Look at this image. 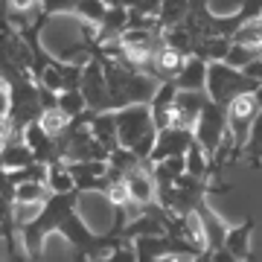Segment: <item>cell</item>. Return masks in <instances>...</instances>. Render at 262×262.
<instances>
[{
    "mask_svg": "<svg viewBox=\"0 0 262 262\" xmlns=\"http://www.w3.org/2000/svg\"><path fill=\"white\" fill-rule=\"evenodd\" d=\"M79 198H82L79 192H61V195L53 192L32 219L18 222V230H20V236H24V251H27L29 259H38V256H41L44 239H47L50 233H56L61 215H64L67 210H73V207L79 204Z\"/></svg>",
    "mask_w": 262,
    "mask_h": 262,
    "instance_id": "obj_1",
    "label": "cell"
},
{
    "mask_svg": "<svg viewBox=\"0 0 262 262\" xmlns=\"http://www.w3.org/2000/svg\"><path fill=\"white\" fill-rule=\"evenodd\" d=\"M114 120H117V143L122 149L134 151L143 163H149V155L155 149V140H158V128L151 120L149 102L125 105L120 111H114Z\"/></svg>",
    "mask_w": 262,
    "mask_h": 262,
    "instance_id": "obj_2",
    "label": "cell"
},
{
    "mask_svg": "<svg viewBox=\"0 0 262 262\" xmlns=\"http://www.w3.org/2000/svg\"><path fill=\"white\" fill-rule=\"evenodd\" d=\"M262 82H256L253 76H248L245 70H236V67L225 64V61H210L207 64V96L213 99L215 105H227L233 102L236 96L242 94H253Z\"/></svg>",
    "mask_w": 262,
    "mask_h": 262,
    "instance_id": "obj_3",
    "label": "cell"
},
{
    "mask_svg": "<svg viewBox=\"0 0 262 262\" xmlns=\"http://www.w3.org/2000/svg\"><path fill=\"white\" fill-rule=\"evenodd\" d=\"M227 134H230L227 131V108H222V105H215L210 99L204 105L201 117H198L195 128H192V137H195V143L201 146V151L207 155L210 163L215 160V155H219V149H222V143H225Z\"/></svg>",
    "mask_w": 262,
    "mask_h": 262,
    "instance_id": "obj_4",
    "label": "cell"
},
{
    "mask_svg": "<svg viewBox=\"0 0 262 262\" xmlns=\"http://www.w3.org/2000/svg\"><path fill=\"white\" fill-rule=\"evenodd\" d=\"M79 91L84 96V105L88 111L102 114V111H117L111 99V91H108V82H105L102 64L96 58H88L82 67V82H79Z\"/></svg>",
    "mask_w": 262,
    "mask_h": 262,
    "instance_id": "obj_5",
    "label": "cell"
},
{
    "mask_svg": "<svg viewBox=\"0 0 262 262\" xmlns=\"http://www.w3.org/2000/svg\"><path fill=\"white\" fill-rule=\"evenodd\" d=\"M192 143H195V137H192L189 128L158 131V140H155V149H151V155H149V163H158V160H166V158H184Z\"/></svg>",
    "mask_w": 262,
    "mask_h": 262,
    "instance_id": "obj_6",
    "label": "cell"
},
{
    "mask_svg": "<svg viewBox=\"0 0 262 262\" xmlns=\"http://www.w3.org/2000/svg\"><path fill=\"white\" fill-rule=\"evenodd\" d=\"M20 140L29 146L32 158H35L38 163H44V166H50V163L61 160L58 140H56V137H50L47 131L41 128V122H29V125H24V131H20Z\"/></svg>",
    "mask_w": 262,
    "mask_h": 262,
    "instance_id": "obj_7",
    "label": "cell"
},
{
    "mask_svg": "<svg viewBox=\"0 0 262 262\" xmlns=\"http://www.w3.org/2000/svg\"><path fill=\"white\" fill-rule=\"evenodd\" d=\"M207 102H210L207 91H178V94H175V125H172V128H189L192 131Z\"/></svg>",
    "mask_w": 262,
    "mask_h": 262,
    "instance_id": "obj_8",
    "label": "cell"
},
{
    "mask_svg": "<svg viewBox=\"0 0 262 262\" xmlns=\"http://www.w3.org/2000/svg\"><path fill=\"white\" fill-rule=\"evenodd\" d=\"M122 181H125V187L131 192V204L137 207V210L151 204V201H158V187H155V178H151V172H149V163L131 169Z\"/></svg>",
    "mask_w": 262,
    "mask_h": 262,
    "instance_id": "obj_9",
    "label": "cell"
},
{
    "mask_svg": "<svg viewBox=\"0 0 262 262\" xmlns=\"http://www.w3.org/2000/svg\"><path fill=\"white\" fill-rule=\"evenodd\" d=\"M253 230H256V219H245L242 225H236V227H227V236H225V248L230 256H233L236 262H248L251 259V236Z\"/></svg>",
    "mask_w": 262,
    "mask_h": 262,
    "instance_id": "obj_10",
    "label": "cell"
},
{
    "mask_svg": "<svg viewBox=\"0 0 262 262\" xmlns=\"http://www.w3.org/2000/svg\"><path fill=\"white\" fill-rule=\"evenodd\" d=\"M195 219L201 230H204V242H207V251H219L222 245H225V236H227V225L219 219L215 210H210V204H198L195 210Z\"/></svg>",
    "mask_w": 262,
    "mask_h": 262,
    "instance_id": "obj_11",
    "label": "cell"
},
{
    "mask_svg": "<svg viewBox=\"0 0 262 262\" xmlns=\"http://www.w3.org/2000/svg\"><path fill=\"white\" fill-rule=\"evenodd\" d=\"M178 91H204L207 88V61H201L198 56H189L181 67V73L172 79Z\"/></svg>",
    "mask_w": 262,
    "mask_h": 262,
    "instance_id": "obj_12",
    "label": "cell"
},
{
    "mask_svg": "<svg viewBox=\"0 0 262 262\" xmlns=\"http://www.w3.org/2000/svg\"><path fill=\"white\" fill-rule=\"evenodd\" d=\"M239 160H245L251 169H259V163H262V108H259V114L253 117L251 128H248L245 146L239 149Z\"/></svg>",
    "mask_w": 262,
    "mask_h": 262,
    "instance_id": "obj_13",
    "label": "cell"
},
{
    "mask_svg": "<svg viewBox=\"0 0 262 262\" xmlns=\"http://www.w3.org/2000/svg\"><path fill=\"white\" fill-rule=\"evenodd\" d=\"M0 163H3V169H27L32 166V163H38L35 158H32V151H29V146L20 137H15V140H9L6 146H0Z\"/></svg>",
    "mask_w": 262,
    "mask_h": 262,
    "instance_id": "obj_14",
    "label": "cell"
},
{
    "mask_svg": "<svg viewBox=\"0 0 262 262\" xmlns=\"http://www.w3.org/2000/svg\"><path fill=\"white\" fill-rule=\"evenodd\" d=\"M91 134H94L108 151L117 149L120 143H117V120H114V111L94 114V117H91Z\"/></svg>",
    "mask_w": 262,
    "mask_h": 262,
    "instance_id": "obj_15",
    "label": "cell"
},
{
    "mask_svg": "<svg viewBox=\"0 0 262 262\" xmlns=\"http://www.w3.org/2000/svg\"><path fill=\"white\" fill-rule=\"evenodd\" d=\"M230 47H233L230 38H201V41H195V47H192V56H198L207 64L210 61H225Z\"/></svg>",
    "mask_w": 262,
    "mask_h": 262,
    "instance_id": "obj_16",
    "label": "cell"
},
{
    "mask_svg": "<svg viewBox=\"0 0 262 262\" xmlns=\"http://www.w3.org/2000/svg\"><path fill=\"white\" fill-rule=\"evenodd\" d=\"M47 189L50 192H76L73 187V175H70V169H67L64 160H56V163H50L47 166Z\"/></svg>",
    "mask_w": 262,
    "mask_h": 262,
    "instance_id": "obj_17",
    "label": "cell"
},
{
    "mask_svg": "<svg viewBox=\"0 0 262 262\" xmlns=\"http://www.w3.org/2000/svg\"><path fill=\"white\" fill-rule=\"evenodd\" d=\"M50 195H53V192L47 189L44 181H27V184H18V187H15V207H20V204H44Z\"/></svg>",
    "mask_w": 262,
    "mask_h": 262,
    "instance_id": "obj_18",
    "label": "cell"
},
{
    "mask_svg": "<svg viewBox=\"0 0 262 262\" xmlns=\"http://www.w3.org/2000/svg\"><path fill=\"white\" fill-rule=\"evenodd\" d=\"M38 122H41V128L47 131L50 137H64L67 128H70V117H67L61 108H47V111H41V117H38Z\"/></svg>",
    "mask_w": 262,
    "mask_h": 262,
    "instance_id": "obj_19",
    "label": "cell"
},
{
    "mask_svg": "<svg viewBox=\"0 0 262 262\" xmlns=\"http://www.w3.org/2000/svg\"><path fill=\"white\" fill-rule=\"evenodd\" d=\"M233 44H239V47H251V50H259L262 47V18H253L248 20V24H242V27L233 32V38H230Z\"/></svg>",
    "mask_w": 262,
    "mask_h": 262,
    "instance_id": "obj_20",
    "label": "cell"
},
{
    "mask_svg": "<svg viewBox=\"0 0 262 262\" xmlns=\"http://www.w3.org/2000/svg\"><path fill=\"white\" fill-rule=\"evenodd\" d=\"M73 15H79L82 24H88V27H99L105 20V15H108V3H102V0H82Z\"/></svg>",
    "mask_w": 262,
    "mask_h": 262,
    "instance_id": "obj_21",
    "label": "cell"
},
{
    "mask_svg": "<svg viewBox=\"0 0 262 262\" xmlns=\"http://www.w3.org/2000/svg\"><path fill=\"white\" fill-rule=\"evenodd\" d=\"M58 108L70 117V120H76V117H82L84 111H88V105H84V96H82V91L79 88H73V91H61L58 94Z\"/></svg>",
    "mask_w": 262,
    "mask_h": 262,
    "instance_id": "obj_22",
    "label": "cell"
},
{
    "mask_svg": "<svg viewBox=\"0 0 262 262\" xmlns=\"http://www.w3.org/2000/svg\"><path fill=\"white\" fill-rule=\"evenodd\" d=\"M41 3V18H56V15H70L82 0H38Z\"/></svg>",
    "mask_w": 262,
    "mask_h": 262,
    "instance_id": "obj_23",
    "label": "cell"
},
{
    "mask_svg": "<svg viewBox=\"0 0 262 262\" xmlns=\"http://www.w3.org/2000/svg\"><path fill=\"white\" fill-rule=\"evenodd\" d=\"M253 58H256V50L233 44V47H230V53H227V58H225V64L236 67V70H245V67H248V64L253 61Z\"/></svg>",
    "mask_w": 262,
    "mask_h": 262,
    "instance_id": "obj_24",
    "label": "cell"
},
{
    "mask_svg": "<svg viewBox=\"0 0 262 262\" xmlns=\"http://www.w3.org/2000/svg\"><path fill=\"white\" fill-rule=\"evenodd\" d=\"M91 262H137V253H134V245L125 242L120 248H114L111 253H105L99 259H91Z\"/></svg>",
    "mask_w": 262,
    "mask_h": 262,
    "instance_id": "obj_25",
    "label": "cell"
},
{
    "mask_svg": "<svg viewBox=\"0 0 262 262\" xmlns=\"http://www.w3.org/2000/svg\"><path fill=\"white\" fill-rule=\"evenodd\" d=\"M15 137H20V131L15 128V122L9 120V114L0 117V146H6V143L15 140Z\"/></svg>",
    "mask_w": 262,
    "mask_h": 262,
    "instance_id": "obj_26",
    "label": "cell"
},
{
    "mask_svg": "<svg viewBox=\"0 0 262 262\" xmlns=\"http://www.w3.org/2000/svg\"><path fill=\"white\" fill-rule=\"evenodd\" d=\"M9 105H12V94H9V82L0 76V117L9 114Z\"/></svg>",
    "mask_w": 262,
    "mask_h": 262,
    "instance_id": "obj_27",
    "label": "cell"
},
{
    "mask_svg": "<svg viewBox=\"0 0 262 262\" xmlns=\"http://www.w3.org/2000/svg\"><path fill=\"white\" fill-rule=\"evenodd\" d=\"M253 96H256V105H259V108H262V84H259V88H256V91H253Z\"/></svg>",
    "mask_w": 262,
    "mask_h": 262,
    "instance_id": "obj_28",
    "label": "cell"
},
{
    "mask_svg": "<svg viewBox=\"0 0 262 262\" xmlns=\"http://www.w3.org/2000/svg\"><path fill=\"white\" fill-rule=\"evenodd\" d=\"M0 239H3V242H6V230H3V225H0Z\"/></svg>",
    "mask_w": 262,
    "mask_h": 262,
    "instance_id": "obj_29",
    "label": "cell"
}]
</instances>
